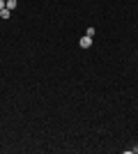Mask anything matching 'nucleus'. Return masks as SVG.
<instances>
[{"label": "nucleus", "mask_w": 138, "mask_h": 154, "mask_svg": "<svg viewBox=\"0 0 138 154\" xmlns=\"http://www.w3.org/2000/svg\"><path fill=\"white\" fill-rule=\"evenodd\" d=\"M90 46H92V37H87V35H85V37L81 39V48H90Z\"/></svg>", "instance_id": "1"}, {"label": "nucleus", "mask_w": 138, "mask_h": 154, "mask_svg": "<svg viewBox=\"0 0 138 154\" xmlns=\"http://www.w3.org/2000/svg\"><path fill=\"white\" fill-rule=\"evenodd\" d=\"M9 12H12V9H7V7L0 9V19H9Z\"/></svg>", "instance_id": "2"}, {"label": "nucleus", "mask_w": 138, "mask_h": 154, "mask_svg": "<svg viewBox=\"0 0 138 154\" xmlns=\"http://www.w3.org/2000/svg\"><path fill=\"white\" fill-rule=\"evenodd\" d=\"M5 7H7V9H14V7H16V0H7Z\"/></svg>", "instance_id": "3"}, {"label": "nucleus", "mask_w": 138, "mask_h": 154, "mask_svg": "<svg viewBox=\"0 0 138 154\" xmlns=\"http://www.w3.org/2000/svg\"><path fill=\"white\" fill-rule=\"evenodd\" d=\"M0 9H5V0H0Z\"/></svg>", "instance_id": "4"}]
</instances>
